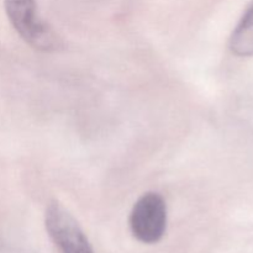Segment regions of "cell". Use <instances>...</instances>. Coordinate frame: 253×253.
Returning a JSON list of instances; mask_svg holds the SVG:
<instances>
[{
    "instance_id": "6da1fadb",
    "label": "cell",
    "mask_w": 253,
    "mask_h": 253,
    "mask_svg": "<svg viewBox=\"0 0 253 253\" xmlns=\"http://www.w3.org/2000/svg\"><path fill=\"white\" fill-rule=\"evenodd\" d=\"M4 6L15 31L32 48L43 52L62 48L61 37L37 15L35 0H4Z\"/></svg>"
},
{
    "instance_id": "7a4b0ae2",
    "label": "cell",
    "mask_w": 253,
    "mask_h": 253,
    "mask_svg": "<svg viewBox=\"0 0 253 253\" xmlns=\"http://www.w3.org/2000/svg\"><path fill=\"white\" fill-rule=\"evenodd\" d=\"M167 229V205L162 195L155 192L143 194L130 214V230L142 244H157Z\"/></svg>"
},
{
    "instance_id": "3957f363",
    "label": "cell",
    "mask_w": 253,
    "mask_h": 253,
    "mask_svg": "<svg viewBox=\"0 0 253 253\" xmlns=\"http://www.w3.org/2000/svg\"><path fill=\"white\" fill-rule=\"evenodd\" d=\"M44 225L47 234L62 253H94L77 220L56 200L47 205Z\"/></svg>"
},
{
    "instance_id": "277c9868",
    "label": "cell",
    "mask_w": 253,
    "mask_h": 253,
    "mask_svg": "<svg viewBox=\"0 0 253 253\" xmlns=\"http://www.w3.org/2000/svg\"><path fill=\"white\" fill-rule=\"evenodd\" d=\"M230 49L239 57L253 56V4L235 27L230 37Z\"/></svg>"
}]
</instances>
